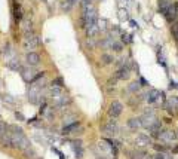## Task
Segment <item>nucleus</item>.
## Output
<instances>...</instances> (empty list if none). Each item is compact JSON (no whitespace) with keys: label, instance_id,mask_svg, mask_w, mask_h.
Here are the masks:
<instances>
[{"label":"nucleus","instance_id":"1","mask_svg":"<svg viewBox=\"0 0 178 159\" xmlns=\"http://www.w3.org/2000/svg\"><path fill=\"white\" fill-rule=\"evenodd\" d=\"M9 132H11V141H12V147L18 149L21 152H25L27 149L31 147V143L27 138V135L24 134L21 126L18 125H11L9 126Z\"/></svg>","mask_w":178,"mask_h":159},{"label":"nucleus","instance_id":"2","mask_svg":"<svg viewBox=\"0 0 178 159\" xmlns=\"http://www.w3.org/2000/svg\"><path fill=\"white\" fill-rule=\"evenodd\" d=\"M157 120H159V118L156 116V113L151 110V109H150V110H145L144 114L141 116V124H143V128H145L147 131L150 130V128L154 125Z\"/></svg>","mask_w":178,"mask_h":159},{"label":"nucleus","instance_id":"3","mask_svg":"<svg viewBox=\"0 0 178 159\" xmlns=\"http://www.w3.org/2000/svg\"><path fill=\"white\" fill-rule=\"evenodd\" d=\"M101 132L106 137H114L119 132V126H117V120L116 119H110L108 122L101 125Z\"/></svg>","mask_w":178,"mask_h":159},{"label":"nucleus","instance_id":"4","mask_svg":"<svg viewBox=\"0 0 178 159\" xmlns=\"http://www.w3.org/2000/svg\"><path fill=\"white\" fill-rule=\"evenodd\" d=\"M157 140L162 141L163 144H171V143H175L178 140V132H177V131H174V130H162Z\"/></svg>","mask_w":178,"mask_h":159},{"label":"nucleus","instance_id":"5","mask_svg":"<svg viewBox=\"0 0 178 159\" xmlns=\"http://www.w3.org/2000/svg\"><path fill=\"white\" fill-rule=\"evenodd\" d=\"M122 112H123V104L119 100H113L108 110H107V114H108L110 119H117L122 114Z\"/></svg>","mask_w":178,"mask_h":159},{"label":"nucleus","instance_id":"6","mask_svg":"<svg viewBox=\"0 0 178 159\" xmlns=\"http://www.w3.org/2000/svg\"><path fill=\"white\" fill-rule=\"evenodd\" d=\"M39 45H40V40H39V36L36 33L25 36V37H24V42H22L24 49H27L28 52H31V49H36Z\"/></svg>","mask_w":178,"mask_h":159},{"label":"nucleus","instance_id":"7","mask_svg":"<svg viewBox=\"0 0 178 159\" xmlns=\"http://www.w3.org/2000/svg\"><path fill=\"white\" fill-rule=\"evenodd\" d=\"M163 15H165V18H166V21L169 24L178 21V2H172L171 5L168 6V9L165 11Z\"/></svg>","mask_w":178,"mask_h":159},{"label":"nucleus","instance_id":"8","mask_svg":"<svg viewBox=\"0 0 178 159\" xmlns=\"http://www.w3.org/2000/svg\"><path fill=\"white\" fill-rule=\"evenodd\" d=\"M163 107H165V110H166L169 114L175 116V114L178 113V97L177 95L169 97L166 101L163 103Z\"/></svg>","mask_w":178,"mask_h":159},{"label":"nucleus","instance_id":"9","mask_svg":"<svg viewBox=\"0 0 178 159\" xmlns=\"http://www.w3.org/2000/svg\"><path fill=\"white\" fill-rule=\"evenodd\" d=\"M134 144L137 146V149H145L147 146H150L151 144V137L147 135V134H138V135L135 137V140H134Z\"/></svg>","mask_w":178,"mask_h":159},{"label":"nucleus","instance_id":"10","mask_svg":"<svg viewBox=\"0 0 178 159\" xmlns=\"http://www.w3.org/2000/svg\"><path fill=\"white\" fill-rule=\"evenodd\" d=\"M19 73H21V77L24 82H27V83H33L34 82L36 73H34V70L31 67H22L19 70Z\"/></svg>","mask_w":178,"mask_h":159},{"label":"nucleus","instance_id":"11","mask_svg":"<svg viewBox=\"0 0 178 159\" xmlns=\"http://www.w3.org/2000/svg\"><path fill=\"white\" fill-rule=\"evenodd\" d=\"M160 95H162L160 91H157V89H150V91L144 95V98H145V101L149 103V104H154V103L159 101Z\"/></svg>","mask_w":178,"mask_h":159},{"label":"nucleus","instance_id":"12","mask_svg":"<svg viewBox=\"0 0 178 159\" xmlns=\"http://www.w3.org/2000/svg\"><path fill=\"white\" fill-rule=\"evenodd\" d=\"M25 61H27L28 67H36L37 64L40 63V55L37 54V52H28L27 57H25Z\"/></svg>","mask_w":178,"mask_h":159},{"label":"nucleus","instance_id":"13","mask_svg":"<svg viewBox=\"0 0 178 159\" xmlns=\"http://www.w3.org/2000/svg\"><path fill=\"white\" fill-rule=\"evenodd\" d=\"M129 76H131V67H129L128 64H126L125 67L117 68V72H116V79L126 80V79H129Z\"/></svg>","mask_w":178,"mask_h":159},{"label":"nucleus","instance_id":"14","mask_svg":"<svg viewBox=\"0 0 178 159\" xmlns=\"http://www.w3.org/2000/svg\"><path fill=\"white\" fill-rule=\"evenodd\" d=\"M34 30H33V23H31V19L30 18H25L24 21H22V34H24V37L28 36V34H33Z\"/></svg>","mask_w":178,"mask_h":159},{"label":"nucleus","instance_id":"15","mask_svg":"<svg viewBox=\"0 0 178 159\" xmlns=\"http://www.w3.org/2000/svg\"><path fill=\"white\" fill-rule=\"evenodd\" d=\"M128 128L134 132H137L139 128H143V124H141V118H131L128 119Z\"/></svg>","mask_w":178,"mask_h":159},{"label":"nucleus","instance_id":"16","mask_svg":"<svg viewBox=\"0 0 178 159\" xmlns=\"http://www.w3.org/2000/svg\"><path fill=\"white\" fill-rule=\"evenodd\" d=\"M79 128H80V122L77 120V122H74V124H71V125L64 126L61 134H64V135H71V134H74V132H77Z\"/></svg>","mask_w":178,"mask_h":159},{"label":"nucleus","instance_id":"17","mask_svg":"<svg viewBox=\"0 0 178 159\" xmlns=\"http://www.w3.org/2000/svg\"><path fill=\"white\" fill-rule=\"evenodd\" d=\"M0 144L3 146V147H12V141H11V132H9V128H8V131H6L3 135L0 137Z\"/></svg>","mask_w":178,"mask_h":159},{"label":"nucleus","instance_id":"18","mask_svg":"<svg viewBox=\"0 0 178 159\" xmlns=\"http://www.w3.org/2000/svg\"><path fill=\"white\" fill-rule=\"evenodd\" d=\"M13 19H15V23H19L22 19V9L18 3L13 5Z\"/></svg>","mask_w":178,"mask_h":159},{"label":"nucleus","instance_id":"19","mask_svg":"<svg viewBox=\"0 0 178 159\" xmlns=\"http://www.w3.org/2000/svg\"><path fill=\"white\" fill-rule=\"evenodd\" d=\"M113 61H114V57H113L111 54H107L106 52V54L101 55V64H102V66H108V64H111Z\"/></svg>","mask_w":178,"mask_h":159},{"label":"nucleus","instance_id":"20","mask_svg":"<svg viewBox=\"0 0 178 159\" xmlns=\"http://www.w3.org/2000/svg\"><path fill=\"white\" fill-rule=\"evenodd\" d=\"M113 43H114V39H113L111 36H107V37H106L104 40H102V42H101L100 45L102 46L104 49H111V46H113Z\"/></svg>","mask_w":178,"mask_h":159},{"label":"nucleus","instance_id":"21","mask_svg":"<svg viewBox=\"0 0 178 159\" xmlns=\"http://www.w3.org/2000/svg\"><path fill=\"white\" fill-rule=\"evenodd\" d=\"M64 126H68L71 125V124H74V122H77V118L74 116V114H67V116H64Z\"/></svg>","mask_w":178,"mask_h":159},{"label":"nucleus","instance_id":"22","mask_svg":"<svg viewBox=\"0 0 178 159\" xmlns=\"http://www.w3.org/2000/svg\"><path fill=\"white\" fill-rule=\"evenodd\" d=\"M145 158H147V153L144 150H141V149H138L137 152H132V155H131V159H145Z\"/></svg>","mask_w":178,"mask_h":159},{"label":"nucleus","instance_id":"23","mask_svg":"<svg viewBox=\"0 0 178 159\" xmlns=\"http://www.w3.org/2000/svg\"><path fill=\"white\" fill-rule=\"evenodd\" d=\"M8 66L12 68V70H21V64H19V60L18 58H12L11 61L8 63Z\"/></svg>","mask_w":178,"mask_h":159},{"label":"nucleus","instance_id":"24","mask_svg":"<svg viewBox=\"0 0 178 159\" xmlns=\"http://www.w3.org/2000/svg\"><path fill=\"white\" fill-rule=\"evenodd\" d=\"M171 3H172L171 0H159V11L162 13H165V11L168 9V6L171 5Z\"/></svg>","mask_w":178,"mask_h":159},{"label":"nucleus","instance_id":"25","mask_svg":"<svg viewBox=\"0 0 178 159\" xmlns=\"http://www.w3.org/2000/svg\"><path fill=\"white\" fill-rule=\"evenodd\" d=\"M138 89H139V82H132V83H129V86H128V91L131 92V94H137L138 92Z\"/></svg>","mask_w":178,"mask_h":159},{"label":"nucleus","instance_id":"26","mask_svg":"<svg viewBox=\"0 0 178 159\" xmlns=\"http://www.w3.org/2000/svg\"><path fill=\"white\" fill-rule=\"evenodd\" d=\"M22 153H24V158H25V159H36V152H34L31 147L27 149V150H25V152H22Z\"/></svg>","mask_w":178,"mask_h":159},{"label":"nucleus","instance_id":"27","mask_svg":"<svg viewBox=\"0 0 178 159\" xmlns=\"http://www.w3.org/2000/svg\"><path fill=\"white\" fill-rule=\"evenodd\" d=\"M171 33H172V36L178 42V21H175V23L171 24Z\"/></svg>","mask_w":178,"mask_h":159},{"label":"nucleus","instance_id":"28","mask_svg":"<svg viewBox=\"0 0 178 159\" xmlns=\"http://www.w3.org/2000/svg\"><path fill=\"white\" fill-rule=\"evenodd\" d=\"M153 159H172V156H169L166 152H157V153L153 156Z\"/></svg>","mask_w":178,"mask_h":159},{"label":"nucleus","instance_id":"29","mask_svg":"<svg viewBox=\"0 0 178 159\" xmlns=\"http://www.w3.org/2000/svg\"><path fill=\"white\" fill-rule=\"evenodd\" d=\"M52 86H60V88H64V79L61 76H58L55 79L52 80Z\"/></svg>","mask_w":178,"mask_h":159},{"label":"nucleus","instance_id":"30","mask_svg":"<svg viewBox=\"0 0 178 159\" xmlns=\"http://www.w3.org/2000/svg\"><path fill=\"white\" fill-rule=\"evenodd\" d=\"M153 147L156 149V152H168V146L166 144H153Z\"/></svg>","mask_w":178,"mask_h":159},{"label":"nucleus","instance_id":"31","mask_svg":"<svg viewBox=\"0 0 178 159\" xmlns=\"http://www.w3.org/2000/svg\"><path fill=\"white\" fill-rule=\"evenodd\" d=\"M111 49H113L114 52H120L123 49V45H122V43H119V42H114L113 46H111Z\"/></svg>","mask_w":178,"mask_h":159},{"label":"nucleus","instance_id":"32","mask_svg":"<svg viewBox=\"0 0 178 159\" xmlns=\"http://www.w3.org/2000/svg\"><path fill=\"white\" fill-rule=\"evenodd\" d=\"M3 54H5V55H8V54H9V52H11V45H9V43H6L5 46H3Z\"/></svg>","mask_w":178,"mask_h":159},{"label":"nucleus","instance_id":"33","mask_svg":"<svg viewBox=\"0 0 178 159\" xmlns=\"http://www.w3.org/2000/svg\"><path fill=\"white\" fill-rule=\"evenodd\" d=\"M62 9H64V11H70V9H71V3L67 0L65 3H62Z\"/></svg>","mask_w":178,"mask_h":159},{"label":"nucleus","instance_id":"34","mask_svg":"<svg viewBox=\"0 0 178 159\" xmlns=\"http://www.w3.org/2000/svg\"><path fill=\"white\" fill-rule=\"evenodd\" d=\"M52 150H54V152H56V153L60 155V159H65V156H64V153H62V152H60V150H58V149L52 147Z\"/></svg>","mask_w":178,"mask_h":159},{"label":"nucleus","instance_id":"35","mask_svg":"<svg viewBox=\"0 0 178 159\" xmlns=\"http://www.w3.org/2000/svg\"><path fill=\"white\" fill-rule=\"evenodd\" d=\"M139 83H141V86H147V85H149V83H147V80L143 79V77L139 79Z\"/></svg>","mask_w":178,"mask_h":159},{"label":"nucleus","instance_id":"36","mask_svg":"<svg viewBox=\"0 0 178 159\" xmlns=\"http://www.w3.org/2000/svg\"><path fill=\"white\" fill-rule=\"evenodd\" d=\"M15 116H17V118H19V119H22V120H24V116H22L21 113H18V112H17V113H15Z\"/></svg>","mask_w":178,"mask_h":159},{"label":"nucleus","instance_id":"37","mask_svg":"<svg viewBox=\"0 0 178 159\" xmlns=\"http://www.w3.org/2000/svg\"><path fill=\"white\" fill-rule=\"evenodd\" d=\"M171 152H172V153H178V146H175V147H174Z\"/></svg>","mask_w":178,"mask_h":159},{"label":"nucleus","instance_id":"38","mask_svg":"<svg viewBox=\"0 0 178 159\" xmlns=\"http://www.w3.org/2000/svg\"><path fill=\"white\" fill-rule=\"evenodd\" d=\"M131 25H132V27H137V25H138V24L135 23V21H131Z\"/></svg>","mask_w":178,"mask_h":159},{"label":"nucleus","instance_id":"39","mask_svg":"<svg viewBox=\"0 0 178 159\" xmlns=\"http://www.w3.org/2000/svg\"><path fill=\"white\" fill-rule=\"evenodd\" d=\"M68 2H70V3H71V5H73V3H76L77 0H68Z\"/></svg>","mask_w":178,"mask_h":159},{"label":"nucleus","instance_id":"40","mask_svg":"<svg viewBox=\"0 0 178 159\" xmlns=\"http://www.w3.org/2000/svg\"><path fill=\"white\" fill-rule=\"evenodd\" d=\"M89 2H92V0H89Z\"/></svg>","mask_w":178,"mask_h":159}]
</instances>
